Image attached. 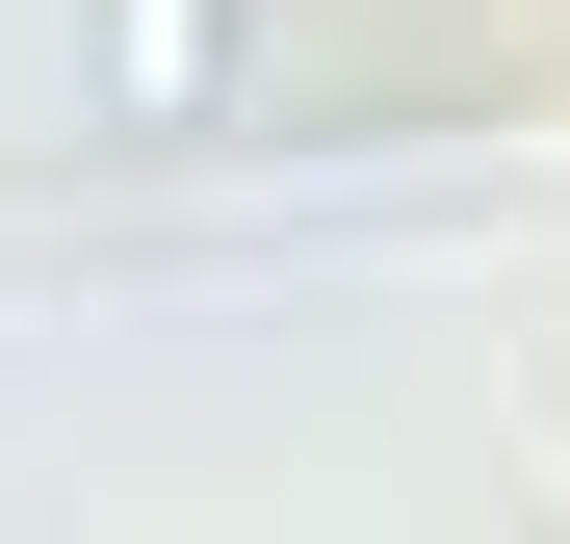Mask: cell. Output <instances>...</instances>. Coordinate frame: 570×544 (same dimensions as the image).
<instances>
[{"label": "cell", "instance_id": "obj_1", "mask_svg": "<svg viewBox=\"0 0 570 544\" xmlns=\"http://www.w3.org/2000/svg\"><path fill=\"white\" fill-rule=\"evenodd\" d=\"M234 27L259 0H105V130H208L234 105Z\"/></svg>", "mask_w": 570, "mask_h": 544}]
</instances>
